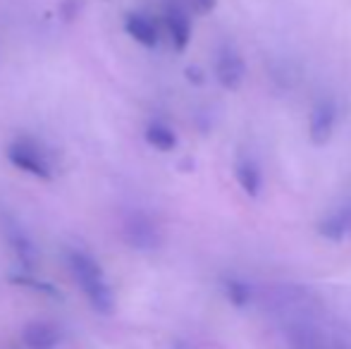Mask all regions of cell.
I'll use <instances>...</instances> for the list:
<instances>
[{"label": "cell", "instance_id": "6da1fadb", "mask_svg": "<svg viewBox=\"0 0 351 349\" xmlns=\"http://www.w3.org/2000/svg\"><path fill=\"white\" fill-rule=\"evenodd\" d=\"M67 268H70L74 282L82 287L84 297L98 313H110L115 309V297H112L106 273L91 254L82 252V249L67 252Z\"/></svg>", "mask_w": 351, "mask_h": 349}, {"label": "cell", "instance_id": "7a4b0ae2", "mask_svg": "<svg viewBox=\"0 0 351 349\" xmlns=\"http://www.w3.org/2000/svg\"><path fill=\"white\" fill-rule=\"evenodd\" d=\"M10 165H14L22 173L36 177V180L51 182L56 177V160L53 154L34 136H17L5 151Z\"/></svg>", "mask_w": 351, "mask_h": 349}, {"label": "cell", "instance_id": "3957f363", "mask_svg": "<svg viewBox=\"0 0 351 349\" xmlns=\"http://www.w3.org/2000/svg\"><path fill=\"white\" fill-rule=\"evenodd\" d=\"M122 237L132 249L139 252H151L160 244V232L158 225L148 218L146 213H130L122 223Z\"/></svg>", "mask_w": 351, "mask_h": 349}, {"label": "cell", "instance_id": "277c9868", "mask_svg": "<svg viewBox=\"0 0 351 349\" xmlns=\"http://www.w3.org/2000/svg\"><path fill=\"white\" fill-rule=\"evenodd\" d=\"M125 32L130 34L136 43H141V46H146V48L158 46V41H160L158 24L143 12H130V14H127V17H125Z\"/></svg>", "mask_w": 351, "mask_h": 349}, {"label": "cell", "instance_id": "5b68a950", "mask_svg": "<svg viewBox=\"0 0 351 349\" xmlns=\"http://www.w3.org/2000/svg\"><path fill=\"white\" fill-rule=\"evenodd\" d=\"M165 27L172 38V46H175L177 51H182L191 38V22L180 5H170V8L165 10Z\"/></svg>", "mask_w": 351, "mask_h": 349}, {"label": "cell", "instance_id": "8992f818", "mask_svg": "<svg viewBox=\"0 0 351 349\" xmlns=\"http://www.w3.org/2000/svg\"><path fill=\"white\" fill-rule=\"evenodd\" d=\"M24 345L29 349H53L60 342V330L53 323L34 321L24 328Z\"/></svg>", "mask_w": 351, "mask_h": 349}, {"label": "cell", "instance_id": "52a82bcc", "mask_svg": "<svg viewBox=\"0 0 351 349\" xmlns=\"http://www.w3.org/2000/svg\"><path fill=\"white\" fill-rule=\"evenodd\" d=\"M8 242H10V247H12V252L17 254L19 263H22L24 268H29V270L36 268L38 252H36V247H34L32 237H29L19 225H14V223L8 225Z\"/></svg>", "mask_w": 351, "mask_h": 349}, {"label": "cell", "instance_id": "ba28073f", "mask_svg": "<svg viewBox=\"0 0 351 349\" xmlns=\"http://www.w3.org/2000/svg\"><path fill=\"white\" fill-rule=\"evenodd\" d=\"M143 139H146L148 146H153V149H158V151H172L177 146L175 130L160 120L148 122L146 130H143Z\"/></svg>", "mask_w": 351, "mask_h": 349}, {"label": "cell", "instance_id": "9c48e42d", "mask_svg": "<svg viewBox=\"0 0 351 349\" xmlns=\"http://www.w3.org/2000/svg\"><path fill=\"white\" fill-rule=\"evenodd\" d=\"M217 75H220V80L225 82L227 86H234L237 82H239V77H241V62H239V58L230 56V53L220 56V60H217Z\"/></svg>", "mask_w": 351, "mask_h": 349}, {"label": "cell", "instance_id": "30bf717a", "mask_svg": "<svg viewBox=\"0 0 351 349\" xmlns=\"http://www.w3.org/2000/svg\"><path fill=\"white\" fill-rule=\"evenodd\" d=\"M227 297L237 304V306H244L249 302V287L241 282H227Z\"/></svg>", "mask_w": 351, "mask_h": 349}, {"label": "cell", "instance_id": "8fae6325", "mask_svg": "<svg viewBox=\"0 0 351 349\" xmlns=\"http://www.w3.org/2000/svg\"><path fill=\"white\" fill-rule=\"evenodd\" d=\"M196 5H199V10H210L213 8V3H215V0H194Z\"/></svg>", "mask_w": 351, "mask_h": 349}, {"label": "cell", "instance_id": "7c38bea8", "mask_svg": "<svg viewBox=\"0 0 351 349\" xmlns=\"http://www.w3.org/2000/svg\"><path fill=\"white\" fill-rule=\"evenodd\" d=\"M335 349H351V347H347V345H335Z\"/></svg>", "mask_w": 351, "mask_h": 349}]
</instances>
